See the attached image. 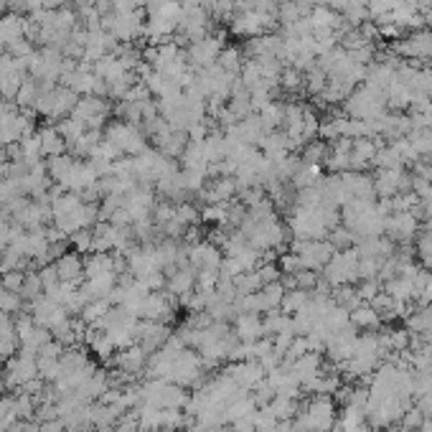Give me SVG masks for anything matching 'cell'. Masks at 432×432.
Listing matches in <instances>:
<instances>
[{"mask_svg": "<svg viewBox=\"0 0 432 432\" xmlns=\"http://www.w3.org/2000/svg\"><path fill=\"white\" fill-rule=\"evenodd\" d=\"M338 224H341V214L328 204L292 206V214L287 216V229L295 239H326Z\"/></svg>", "mask_w": 432, "mask_h": 432, "instance_id": "1", "label": "cell"}, {"mask_svg": "<svg viewBox=\"0 0 432 432\" xmlns=\"http://www.w3.org/2000/svg\"><path fill=\"white\" fill-rule=\"evenodd\" d=\"M46 171L49 178L59 186L61 191H69V194H84V191L94 189L99 181V173L94 171V165L89 160L72 158V155H54L46 163Z\"/></svg>", "mask_w": 432, "mask_h": 432, "instance_id": "2", "label": "cell"}, {"mask_svg": "<svg viewBox=\"0 0 432 432\" xmlns=\"http://www.w3.org/2000/svg\"><path fill=\"white\" fill-rule=\"evenodd\" d=\"M338 422L333 397L313 394L305 404H300L298 414L292 417V425L298 432H331Z\"/></svg>", "mask_w": 432, "mask_h": 432, "instance_id": "3", "label": "cell"}, {"mask_svg": "<svg viewBox=\"0 0 432 432\" xmlns=\"http://www.w3.org/2000/svg\"><path fill=\"white\" fill-rule=\"evenodd\" d=\"M323 280L328 282L331 287H341V285H356L361 282L359 277V252L353 250H341L331 257V262L323 267Z\"/></svg>", "mask_w": 432, "mask_h": 432, "instance_id": "4", "label": "cell"}, {"mask_svg": "<svg viewBox=\"0 0 432 432\" xmlns=\"http://www.w3.org/2000/svg\"><path fill=\"white\" fill-rule=\"evenodd\" d=\"M104 140L110 143L120 155H140V153L148 150V143H145V135L138 125L133 122H112L110 128H107V135H104Z\"/></svg>", "mask_w": 432, "mask_h": 432, "instance_id": "5", "label": "cell"}, {"mask_svg": "<svg viewBox=\"0 0 432 432\" xmlns=\"http://www.w3.org/2000/svg\"><path fill=\"white\" fill-rule=\"evenodd\" d=\"M3 389H13L18 392L23 389L26 384L38 379V364H36V356H28V353H16L11 359H6V366H3Z\"/></svg>", "mask_w": 432, "mask_h": 432, "instance_id": "6", "label": "cell"}, {"mask_svg": "<svg viewBox=\"0 0 432 432\" xmlns=\"http://www.w3.org/2000/svg\"><path fill=\"white\" fill-rule=\"evenodd\" d=\"M292 252L298 255L303 270H313V272H323V267L336 255L328 239H295L292 242Z\"/></svg>", "mask_w": 432, "mask_h": 432, "instance_id": "7", "label": "cell"}, {"mask_svg": "<svg viewBox=\"0 0 432 432\" xmlns=\"http://www.w3.org/2000/svg\"><path fill=\"white\" fill-rule=\"evenodd\" d=\"M189 265L194 267V272H219L221 262H224V252L216 242L211 239H199L189 247L186 252Z\"/></svg>", "mask_w": 432, "mask_h": 432, "instance_id": "8", "label": "cell"}, {"mask_svg": "<svg viewBox=\"0 0 432 432\" xmlns=\"http://www.w3.org/2000/svg\"><path fill=\"white\" fill-rule=\"evenodd\" d=\"M110 364L117 369L120 379H125V382H133V379H138V377H143V374H145L148 353L143 351L138 343H133V346H128V348H120V351H117L115 356L110 359Z\"/></svg>", "mask_w": 432, "mask_h": 432, "instance_id": "9", "label": "cell"}, {"mask_svg": "<svg viewBox=\"0 0 432 432\" xmlns=\"http://www.w3.org/2000/svg\"><path fill=\"white\" fill-rule=\"evenodd\" d=\"M69 117L79 120L87 130H99L102 122L110 117V104L104 102L102 97H97V94H89V97H82L79 102L74 104V110Z\"/></svg>", "mask_w": 432, "mask_h": 432, "instance_id": "10", "label": "cell"}, {"mask_svg": "<svg viewBox=\"0 0 432 432\" xmlns=\"http://www.w3.org/2000/svg\"><path fill=\"white\" fill-rule=\"evenodd\" d=\"M176 298L168 290H153L140 305V321H155V323H168L176 316Z\"/></svg>", "mask_w": 432, "mask_h": 432, "instance_id": "11", "label": "cell"}, {"mask_svg": "<svg viewBox=\"0 0 432 432\" xmlns=\"http://www.w3.org/2000/svg\"><path fill=\"white\" fill-rule=\"evenodd\" d=\"M420 231V219L414 211H397L387 216L384 224V234L397 244H409Z\"/></svg>", "mask_w": 432, "mask_h": 432, "instance_id": "12", "label": "cell"}, {"mask_svg": "<svg viewBox=\"0 0 432 432\" xmlns=\"http://www.w3.org/2000/svg\"><path fill=\"white\" fill-rule=\"evenodd\" d=\"M409 189H412V176H407L402 168H379L377 178H374V191L379 199L409 194Z\"/></svg>", "mask_w": 432, "mask_h": 432, "instance_id": "13", "label": "cell"}, {"mask_svg": "<svg viewBox=\"0 0 432 432\" xmlns=\"http://www.w3.org/2000/svg\"><path fill=\"white\" fill-rule=\"evenodd\" d=\"M171 338V328L168 323H155V321H138V328H135V343L143 348V351L150 356L158 348L165 346V341Z\"/></svg>", "mask_w": 432, "mask_h": 432, "instance_id": "14", "label": "cell"}, {"mask_svg": "<svg viewBox=\"0 0 432 432\" xmlns=\"http://www.w3.org/2000/svg\"><path fill=\"white\" fill-rule=\"evenodd\" d=\"M224 374L237 384L242 392L257 389V387L265 382V377H267V372L262 369L260 361H231V366L224 369Z\"/></svg>", "mask_w": 432, "mask_h": 432, "instance_id": "15", "label": "cell"}, {"mask_svg": "<svg viewBox=\"0 0 432 432\" xmlns=\"http://www.w3.org/2000/svg\"><path fill=\"white\" fill-rule=\"evenodd\" d=\"M163 275H165V290L171 292L173 298L183 300L196 290V272L189 262L176 265V267H168Z\"/></svg>", "mask_w": 432, "mask_h": 432, "instance_id": "16", "label": "cell"}, {"mask_svg": "<svg viewBox=\"0 0 432 432\" xmlns=\"http://www.w3.org/2000/svg\"><path fill=\"white\" fill-rule=\"evenodd\" d=\"M239 194V183L234 176H216L214 181H206V186L201 189V199L209 204H229L234 201V196Z\"/></svg>", "mask_w": 432, "mask_h": 432, "instance_id": "17", "label": "cell"}, {"mask_svg": "<svg viewBox=\"0 0 432 432\" xmlns=\"http://www.w3.org/2000/svg\"><path fill=\"white\" fill-rule=\"evenodd\" d=\"M56 272H59L61 282H72V285H82L84 282V257L79 252H64L59 260L54 262Z\"/></svg>", "mask_w": 432, "mask_h": 432, "instance_id": "18", "label": "cell"}, {"mask_svg": "<svg viewBox=\"0 0 432 432\" xmlns=\"http://www.w3.org/2000/svg\"><path fill=\"white\" fill-rule=\"evenodd\" d=\"M231 331L242 343H255L260 338H265V326H262L260 313H239V316H234Z\"/></svg>", "mask_w": 432, "mask_h": 432, "instance_id": "19", "label": "cell"}, {"mask_svg": "<svg viewBox=\"0 0 432 432\" xmlns=\"http://www.w3.org/2000/svg\"><path fill=\"white\" fill-rule=\"evenodd\" d=\"M51 338H54L51 331L41 328V326L33 323V326H28L26 331H18V351L28 353V356H38V351H41Z\"/></svg>", "mask_w": 432, "mask_h": 432, "instance_id": "20", "label": "cell"}, {"mask_svg": "<svg viewBox=\"0 0 432 432\" xmlns=\"http://www.w3.org/2000/svg\"><path fill=\"white\" fill-rule=\"evenodd\" d=\"M110 387H112L110 374L102 372V369H97V372L92 374V377L87 379L84 384H82L79 389H77V394L84 397L87 402H94V399H97V402H99V399H102V394H104V392H107V389H110Z\"/></svg>", "mask_w": 432, "mask_h": 432, "instance_id": "21", "label": "cell"}, {"mask_svg": "<svg viewBox=\"0 0 432 432\" xmlns=\"http://www.w3.org/2000/svg\"><path fill=\"white\" fill-rule=\"evenodd\" d=\"M397 51L404 54V56H414V59H417V56L425 59V56L432 54V33H427V31H417V33H412L407 41L399 43Z\"/></svg>", "mask_w": 432, "mask_h": 432, "instance_id": "22", "label": "cell"}, {"mask_svg": "<svg viewBox=\"0 0 432 432\" xmlns=\"http://www.w3.org/2000/svg\"><path fill=\"white\" fill-rule=\"evenodd\" d=\"M38 140H41V155L54 158V155H64L67 153V140L61 138L56 128H43L38 130Z\"/></svg>", "mask_w": 432, "mask_h": 432, "instance_id": "23", "label": "cell"}, {"mask_svg": "<svg viewBox=\"0 0 432 432\" xmlns=\"http://www.w3.org/2000/svg\"><path fill=\"white\" fill-rule=\"evenodd\" d=\"M407 331L412 336H422L432 331V303L420 305L407 313Z\"/></svg>", "mask_w": 432, "mask_h": 432, "instance_id": "24", "label": "cell"}, {"mask_svg": "<svg viewBox=\"0 0 432 432\" xmlns=\"http://www.w3.org/2000/svg\"><path fill=\"white\" fill-rule=\"evenodd\" d=\"M351 326L356 331H379L382 318H379V313L369 303H361L359 308L351 311Z\"/></svg>", "mask_w": 432, "mask_h": 432, "instance_id": "25", "label": "cell"}, {"mask_svg": "<svg viewBox=\"0 0 432 432\" xmlns=\"http://www.w3.org/2000/svg\"><path fill=\"white\" fill-rule=\"evenodd\" d=\"M216 54H219V41H214V38H199L194 43V49H191V56L199 64H211L216 59Z\"/></svg>", "mask_w": 432, "mask_h": 432, "instance_id": "26", "label": "cell"}, {"mask_svg": "<svg viewBox=\"0 0 432 432\" xmlns=\"http://www.w3.org/2000/svg\"><path fill=\"white\" fill-rule=\"evenodd\" d=\"M311 300V292L308 290H285V295H282V303H280V311L287 313V316H295V313L303 308L305 303Z\"/></svg>", "mask_w": 432, "mask_h": 432, "instance_id": "27", "label": "cell"}, {"mask_svg": "<svg viewBox=\"0 0 432 432\" xmlns=\"http://www.w3.org/2000/svg\"><path fill=\"white\" fill-rule=\"evenodd\" d=\"M26 308V300L21 298V292L8 290V287L0 285V313H8V316H16Z\"/></svg>", "mask_w": 432, "mask_h": 432, "instance_id": "28", "label": "cell"}, {"mask_svg": "<svg viewBox=\"0 0 432 432\" xmlns=\"http://www.w3.org/2000/svg\"><path fill=\"white\" fill-rule=\"evenodd\" d=\"M23 186H21L18 178H8L0 176V206L16 201V199H23Z\"/></svg>", "mask_w": 432, "mask_h": 432, "instance_id": "29", "label": "cell"}, {"mask_svg": "<svg viewBox=\"0 0 432 432\" xmlns=\"http://www.w3.org/2000/svg\"><path fill=\"white\" fill-rule=\"evenodd\" d=\"M38 295H43V285H41V277H38V270H26V277H23V285H21V298L26 303L36 300Z\"/></svg>", "mask_w": 432, "mask_h": 432, "instance_id": "30", "label": "cell"}, {"mask_svg": "<svg viewBox=\"0 0 432 432\" xmlns=\"http://www.w3.org/2000/svg\"><path fill=\"white\" fill-rule=\"evenodd\" d=\"M422 422H425V414L420 412V409L414 407H409L407 412L402 414V420H399V427H402V432H417L422 427Z\"/></svg>", "mask_w": 432, "mask_h": 432, "instance_id": "31", "label": "cell"}, {"mask_svg": "<svg viewBox=\"0 0 432 432\" xmlns=\"http://www.w3.org/2000/svg\"><path fill=\"white\" fill-rule=\"evenodd\" d=\"M69 244H72L74 252H79V255H92V244H94L92 229H82V231H77V234H72V237H69Z\"/></svg>", "mask_w": 432, "mask_h": 432, "instance_id": "32", "label": "cell"}, {"mask_svg": "<svg viewBox=\"0 0 432 432\" xmlns=\"http://www.w3.org/2000/svg\"><path fill=\"white\" fill-rule=\"evenodd\" d=\"M38 277H41L43 292H51L61 282L59 272H56V267H54V262H51V265H43V267H38Z\"/></svg>", "mask_w": 432, "mask_h": 432, "instance_id": "33", "label": "cell"}, {"mask_svg": "<svg viewBox=\"0 0 432 432\" xmlns=\"http://www.w3.org/2000/svg\"><path fill=\"white\" fill-rule=\"evenodd\" d=\"M23 277H26V272H6V275H0V285L8 287V290L21 292V285H23Z\"/></svg>", "mask_w": 432, "mask_h": 432, "instance_id": "34", "label": "cell"}, {"mask_svg": "<svg viewBox=\"0 0 432 432\" xmlns=\"http://www.w3.org/2000/svg\"><path fill=\"white\" fill-rule=\"evenodd\" d=\"M417 432H432V417H427L425 422H422V427Z\"/></svg>", "mask_w": 432, "mask_h": 432, "instance_id": "35", "label": "cell"}, {"mask_svg": "<svg viewBox=\"0 0 432 432\" xmlns=\"http://www.w3.org/2000/svg\"><path fill=\"white\" fill-rule=\"evenodd\" d=\"M79 3V8H92V6H97V0H77Z\"/></svg>", "mask_w": 432, "mask_h": 432, "instance_id": "36", "label": "cell"}, {"mask_svg": "<svg viewBox=\"0 0 432 432\" xmlns=\"http://www.w3.org/2000/svg\"><path fill=\"white\" fill-rule=\"evenodd\" d=\"M150 432H168V430H150Z\"/></svg>", "mask_w": 432, "mask_h": 432, "instance_id": "37", "label": "cell"}]
</instances>
